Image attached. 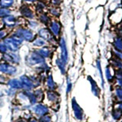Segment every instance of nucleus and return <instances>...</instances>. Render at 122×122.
I'll list each match as a JSON object with an SVG mask.
<instances>
[{
  "label": "nucleus",
  "mask_w": 122,
  "mask_h": 122,
  "mask_svg": "<svg viewBox=\"0 0 122 122\" xmlns=\"http://www.w3.org/2000/svg\"><path fill=\"white\" fill-rule=\"evenodd\" d=\"M9 30H8L6 28H5L3 27L1 29H0V41H4L5 37H7L9 35Z\"/></svg>",
  "instance_id": "30"
},
{
  "label": "nucleus",
  "mask_w": 122,
  "mask_h": 122,
  "mask_svg": "<svg viewBox=\"0 0 122 122\" xmlns=\"http://www.w3.org/2000/svg\"><path fill=\"white\" fill-rule=\"evenodd\" d=\"M112 115H113V117L114 118V119H116V120H119L120 118L122 117V112L121 110H115V111H114L113 112V114H112Z\"/></svg>",
  "instance_id": "35"
},
{
  "label": "nucleus",
  "mask_w": 122,
  "mask_h": 122,
  "mask_svg": "<svg viewBox=\"0 0 122 122\" xmlns=\"http://www.w3.org/2000/svg\"><path fill=\"white\" fill-rule=\"evenodd\" d=\"M2 20L3 27L8 30H15L19 26H21V21L15 15L11 14L9 16L4 18Z\"/></svg>",
  "instance_id": "5"
},
{
  "label": "nucleus",
  "mask_w": 122,
  "mask_h": 122,
  "mask_svg": "<svg viewBox=\"0 0 122 122\" xmlns=\"http://www.w3.org/2000/svg\"><path fill=\"white\" fill-rule=\"evenodd\" d=\"M58 45L60 49V58L61 60L67 64L69 61V53L67 49V45L65 38L63 37H60L58 39Z\"/></svg>",
  "instance_id": "10"
},
{
  "label": "nucleus",
  "mask_w": 122,
  "mask_h": 122,
  "mask_svg": "<svg viewBox=\"0 0 122 122\" xmlns=\"http://www.w3.org/2000/svg\"><path fill=\"white\" fill-rule=\"evenodd\" d=\"M72 89V83L71 82V79L70 78H67L66 79V89L67 95L71 92Z\"/></svg>",
  "instance_id": "33"
},
{
  "label": "nucleus",
  "mask_w": 122,
  "mask_h": 122,
  "mask_svg": "<svg viewBox=\"0 0 122 122\" xmlns=\"http://www.w3.org/2000/svg\"><path fill=\"white\" fill-rule=\"evenodd\" d=\"M44 83L46 86V89L47 90H51V91H56L57 87L56 82L54 81V79H53V76L51 74H47L46 76V79L44 80Z\"/></svg>",
  "instance_id": "17"
},
{
  "label": "nucleus",
  "mask_w": 122,
  "mask_h": 122,
  "mask_svg": "<svg viewBox=\"0 0 122 122\" xmlns=\"http://www.w3.org/2000/svg\"><path fill=\"white\" fill-rule=\"evenodd\" d=\"M116 76H117V80H118V79H122V70H118V71L117 72Z\"/></svg>",
  "instance_id": "44"
},
{
  "label": "nucleus",
  "mask_w": 122,
  "mask_h": 122,
  "mask_svg": "<svg viewBox=\"0 0 122 122\" xmlns=\"http://www.w3.org/2000/svg\"><path fill=\"white\" fill-rule=\"evenodd\" d=\"M37 15V21H39L40 24L44 25L45 27H47L48 25L50 24V22H51V21L52 20L51 16H50L47 11L41 13L39 15Z\"/></svg>",
  "instance_id": "20"
},
{
  "label": "nucleus",
  "mask_w": 122,
  "mask_h": 122,
  "mask_svg": "<svg viewBox=\"0 0 122 122\" xmlns=\"http://www.w3.org/2000/svg\"><path fill=\"white\" fill-rule=\"evenodd\" d=\"M24 4H28V5H30V4H34L37 0H21Z\"/></svg>",
  "instance_id": "42"
},
{
  "label": "nucleus",
  "mask_w": 122,
  "mask_h": 122,
  "mask_svg": "<svg viewBox=\"0 0 122 122\" xmlns=\"http://www.w3.org/2000/svg\"><path fill=\"white\" fill-rule=\"evenodd\" d=\"M36 34L38 37L43 38V39L47 41V43L50 46H51V47L55 46L56 44H58V39H56V38L53 35L47 27L39 28Z\"/></svg>",
  "instance_id": "4"
},
{
  "label": "nucleus",
  "mask_w": 122,
  "mask_h": 122,
  "mask_svg": "<svg viewBox=\"0 0 122 122\" xmlns=\"http://www.w3.org/2000/svg\"><path fill=\"white\" fill-rule=\"evenodd\" d=\"M45 62H47V60L38 54L34 49L29 51L25 57V63L29 67L35 68Z\"/></svg>",
  "instance_id": "2"
},
{
  "label": "nucleus",
  "mask_w": 122,
  "mask_h": 122,
  "mask_svg": "<svg viewBox=\"0 0 122 122\" xmlns=\"http://www.w3.org/2000/svg\"><path fill=\"white\" fill-rule=\"evenodd\" d=\"M61 3H62V0H50V4L51 6L59 7Z\"/></svg>",
  "instance_id": "38"
},
{
  "label": "nucleus",
  "mask_w": 122,
  "mask_h": 122,
  "mask_svg": "<svg viewBox=\"0 0 122 122\" xmlns=\"http://www.w3.org/2000/svg\"><path fill=\"white\" fill-rule=\"evenodd\" d=\"M113 64L115 66H117V68H122V63L121 62L120 60H114Z\"/></svg>",
  "instance_id": "41"
},
{
  "label": "nucleus",
  "mask_w": 122,
  "mask_h": 122,
  "mask_svg": "<svg viewBox=\"0 0 122 122\" xmlns=\"http://www.w3.org/2000/svg\"><path fill=\"white\" fill-rule=\"evenodd\" d=\"M47 28L53 35L56 39H59V37H60L61 30H62V25H61L60 21L57 20L56 18L52 19L51 22H50V24L48 25Z\"/></svg>",
  "instance_id": "11"
},
{
  "label": "nucleus",
  "mask_w": 122,
  "mask_h": 122,
  "mask_svg": "<svg viewBox=\"0 0 122 122\" xmlns=\"http://www.w3.org/2000/svg\"><path fill=\"white\" fill-rule=\"evenodd\" d=\"M8 79L9 78H8L7 76L0 73V85H6Z\"/></svg>",
  "instance_id": "39"
},
{
  "label": "nucleus",
  "mask_w": 122,
  "mask_h": 122,
  "mask_svg": "<svg viewBox=\"0 0 122 122\" xmlns=\"http://www.w3.org/2000/svg\"><path fill=\"white\" fill-rule=\"evenodd\" d=\"M31 45L34 47V49H36V48L44 47V46L47 45V41L43 39V38L38 37L36 34L35 37H34V40L31 41Z\"/></svg>",
  "instance_id": "21"
},
{
  "label": "nucleus",
  "mask_w": 122,
  "mask_h": 122,
  "mask_svg": "<svg viewBox=\"0 0 122 122\" xmlns=\"http://www.w3.org/2000/svg\"><path fill=\"white\" fill-rule=\"evenodd\" d=\"M114 47L116 51L122 52V38L117 37L114 40Z\"/></svg>",
  "instance_id": "29"
},
{
  "label": "nucleus",
  "mask_w": 122,
  "mask_h": 122,
  "mask_svg": "<svg viewBox=\"0 0 122 122\" xmlns=\"http://www.w3.org/2000/svg\"><path fill=\"white\" fill-rule=\"evenodd\" d=\"M110 21L112 22L114 25H117L121 22L122 21V9L119 8L117 10H115L114 12L111 15Z\"/></svg>",
  "instance_id": "19"
},
{
  "label": "nucleus",
  "mask_w": 122,
  "mask_h": 122,
  "mask_svg": "<svg viewBox=\"0 0 122 122\" xmlns=\"http://www.w3.org/2000/svg\"><path fill=\"white\" fill-rule=\"evenodd\" d=\"M15 0H0V8L11 9L15 5Z\"/></svg>",
  "instance_id": "27"
},
{
  "label": "nucleus",
  "mask_w": 122,
  "mask_h": 122,
  "mask_svg": "<svg viewBox=\"0 0 122 122\" xmlns=\"http://www.w3.org/2000/svg\"><path fill=\"white\" fill-rule=\"evenodd\" d=\"M12 34L21 38L24 41V42L25 41V42H29V43H31V41L34 40V38L36 36V34L33 30L28 28L27 27L22 25L15 28L13 30Z\"/></svg>",
  "instance_id": "3"
},
{
  "label": "nucleus",
  "mask_w": 122,
  "mask_h": 122,
  "mask_svg": "<svg viewBox=\"0 0 122 122\" xmlns=\"http://www.w3.org/2000/svg\"><path fill=\"white\" fill-rule=\"evenodd\" d=\"M71 106H72V112H73L74 117H76V119L79 121H82L84 117V112L82 108L80 107V105L78 104V102H76L75 98H72Z\"/></svg>",
  "instance_id": "12"
},
{
  "label": "nucleus",
  "mask_w": 122,
  "mask_h": 122,
  "mask_svg": "<svg viewBox=\"0 0 122 122\" xmlns=\"http://www.w3.org/2000/svg\"><path fill=\"white\" fill-rule=\"evenodd\" d=\"M37 119H38V122H53L52 116L50 114L41 116L40 117H38Z\"/></svg>",
  "instance_id": "31"
},
{
  "label": "nucleus",
  "mask_w": 122,
  "mask_h": 122,
  "mask_svg": "<svg viewBox=\"0 0 122 122\" xmlns=\"http://www.w3.org/2000/svg\"><path fill=\"white\" fill-rule=\"evenodd\" d=\"M34 50H35L38 54L41 56L46 60L47 59L51 58L53 54V47H51V46H50V45H46L44 47H42L40 48H36Z\"/></svg>",
  "instance_id": "13"
},
{
  "label": "nucleus",
  "mask_w": 122,
  "mask_h": 122,
  "mask_svg": "<svg viewBox=\"0 0 122 122\" xmlns=\"http://www.w3.org/2000/svg\"><path fill=\"white\" fill-rule=\"evenodd\" d=\"M47 5L45 2L44 0H37V1L34 3V11H35L36 15H39L41 13H43L47 11Z\"/></svg>",
  "instance_id": "18"
},
{
  "label": "nucleus",
  "mask_w": 122,
  "mask_h": 122,
  "mask_svg": "<svg viewBox=\"0 0 122 122\" xmlns=\"http://www.w3.org/2000/svg\"><path fill=\"white\" fill-rule=\"evenodd\" d=\"M30 112L34 117H40L41 116H44L45 114H50V108L47 105L44 104L42 102H38L37 104L32 105L30 108Z\"/></svg>",
  "instance_id": "6"
},
{
  "label": "nucleus",
  "mask_w": 122,
  "mask_h": 122,
  "mask_svg": "<svg viewBox=\"0 0 122 122\" xmlns=\"http://www.w3.org/2000/svg\"><path fill=\"white\" fill-rule=\"evenodd\" d=\"M3 41L7 46L8 51L10 52H18L21 45L24 43V41L21 38L15 35L12 33L5 37Z\"/></svg>",
  "instance_id": "1"
},
{
  "label": "nucleus",
  "mask_w": 122,
  "mask_h": 122,
  "mask_svg": "<svg viewBox=\"0 0 122 122\" xmlns=\"http://www.w3.org/2000/svg\"><path fill=\"white\" fill-rule=\"evenodd\" d=\"M11 14V9H6V8H0V19H2L9 15Z\"/></svg>",
  "instance_id": "28"
},
{
  "label": "nucleus",
  "mask_w": 122,
  "mask_h": 122,
  "mask_svg": "<svg viewBox=\"0 0 122 122\" xmlns=\"http://www.w3.org/2000/svg\"><path fill=\"white\" fill-rule=\"evenodd\" d=\"M47 12L49 14L50 16H52L54 18H58L60 15V9L59 7L56 6H51L48 7L47 9Z\"/></svg>",
  "instance_id": "22"
},
{
  "label": "nucleus",
  "mask_w": 122,
  "mask_h": 122,
  "mask_svg": "<svg viewBox=\"0 0 122 122\" xmlns=\"http://www.w3.org/2000/svg\"><path fill=\"white\" fill-rule=\"evenodd\" d=\"M118 109L121 110L122 112V101L119 103V105H118Z\"/></svg>",
  "instance_id": "45"
},
{
  "label": "nucleus",
  "mask_w": 122,
  "mask_h": 122,
  "mask_svg": "<svg viewBox=\"0 0 122 122\" xmlns=\"http://www.w3.org/2000/svg\"><path fill=\"white\" fill-rule=\"evenodd\" d=\"M2 60L3 62L12 64L16 66L19 65L21 61V57L18 52H10L8 51L5 53L2 54Z\"/></svg>",
  "instance_id": "7"
},
{
  "label": "nucleus",
  "mask_w": 122,
  "mask_h": 122,
  "mask_svg": "<svg viewBox=\"0 0 122 122\" xmlns=\"http://www.w3.org/2000/svg\"><path fill=\"white\" fill-rule=\"evenodd\" d=\"M0 73L5 75L7 77H12L18 73L16 66L5 62L0 63Z\"/></svg>",
  "instance_id": "8"
},
{
  "label": "nucleus",
  "mask_w": 122,
  "mask_h": 122,
  "mask_svg": "<svg viewBox=\"0 0 122 122\" xmlns=\"http://www.w3.org/2000/svg\"><path fill=\"white\" fill-rule=\"evenodd\" d=\"M8 48L7 46L5 45V44L4 43V41H0V53L1 54H3V53H5L6 52H8Z\"/></svg>",
  "instance_id": "34"
},
{
  "label": "nucleus",
  "mask_w": 122,
  "mask_h": 122,
  "mask_svg": "<svg viewBox=\"0 0 122 122\" xmlns=\"http://www.w3.org/2000/svg\"><path fill=\"white\" fill-rule=\"evenodd\" d=\"M117 82H118V85H119L122 88V79H118Z\"/></svg>",
  "instance_id": "46"
},
{
  "label": "nucleus",
  "mask_w": 122,
  "mask_h": 122,
  "mask_svg": "<svg viewBox=\"0 0 122 122\" xmlns=\"http://www.w3.org/2000/svg\"><path fill=\"white\" fill-rule=\"evenodd\" d=\"M18 79H20V81L22 84L23 90L26 91H32L34 89V83L32 82L31 79H30V76H28L26 74L21 75L18 77Z\"/></svg>",
  "instance_id": "14"
},
{
  "label": "nucleus",
  "mask_w": 122,
  "mask_h": 122,
  "mask_svg": "<svg viewBox=\"0 0 122 122\" xmlns=\"http://www.w3.org/2000/svg\"><path fill=\"white\" fill-rule=\"evenodd\" d=\"M6 86L11 88V89L16 90L17 92L23 90V87H22V84L20 81V79L18 78H9L8 79L7 82H6Z\"/></svg>",
  "instance_id": "15"
},
{
  "label": "nucleus",
  "mask_w": 122,
  "mask_h": 122,
  "mask_svg": "<svg viewBox=\"0 0 122 122\" xmlns=\"http://www.w3.org/2000/svg\"><path fill=\"white\" fill-rule=\"evenodd\" d=\"M39 25L40 23L36 19H30V20H27V28L30 29L31 30H38L39 28Z\"/></svg>",
  "instance_id": "26"
},
{
  "label": "nucleus",
  "mask_w": 122,
  "mask_h": 122,
  "mask_svg": "<svg viewBox=\"0 0 122 122\" xmlns=\"http://www.w3.org/2000/svg\"><path fill=\"white\" fill-rule=\"evenodd\" d=\"M27 122H38V119L37 117H34V116H31L30 118H28Z\"/></svg>",
  "instance_id": "43"
},
{
  "label": "nucleus",
  "mask_w": 122,
  "mask_h": 122,
  "mask_svg": "<svg viewBox=\"0 0 122 122\" xmlns=\"http://www.w3.org/2000/svg\"><path fill=\"white\" fill-rule=\"evenodd\" d=\"M97 69L98 70L99 75L101 76V79H102V87L104 86V79H103V76H102V67H101V64L99 61H97Z\"/></svg>",
  "instance_id": "36"
},
{
  "label": "nucleus",
  "mask_w": 122,
  "mask_h": 122,
  "mask_svg": "<svg viewBox=\"0 0 122 122\" xmlns=\"http://www.w3.org/2000/svg\"><path fill=\"white\" fill-rule=\"evenodd\" d=\"M115 95L119 100L122 101V88H118L115 90Z\"/></svg>",
  "instance_id": "40"
},
{
  "label": "nucleus",
  "mask_w": 122,
  "mask_h": 122,
  "mask_svg": "<svg viewBox=\"0 0 122 122\" xmlns=\"http://www.w3.org/2000/svg\"><path fill=\"white\" fill-rule=\"evenodd\" d=\"M55 63L56 66L58 68V70H60V73L62 75H65L66 72V64L64 62H63L61 60L60 58H56L55 60Z\"/></svg>",
  "instance_id": "25"
},
{
  "label": "nucleus",
  "mask_w": 122,
  "mask_h": 122,
  "mask_svg": "<svg viewBox=\"0 0 122 122\" xmlns=\"http://www.w3.org/2000/svg\"><path fill=\"white\" fill-rule=\"evenodd\" d=\"M19 14L21 16L27 20H30V19H34L36 16V13L34 11V9H33L30 5L28 4H24L21 5V6L19 8Z\"/></svg>",
  "instance_id": "9"
},
{
  "label": "nucleus",
  "mask_w": 122,
  "mask_h": 122,
  "mask_svg": "<svg viewBox=\"0 0 122 122\" xmlns=\"http://www.w3.org/2000/svg\"><path fill=\"white\" fill-rule=\"evenodd\" d=\"M45 97L47 98V101L50 103H51L52 105L58 104L60 95L56 92V91L46 90L45 91Z\"/></svg>",
  "instance_id": "16"
},
{
  "label": "nucleus",
  "mask_w": 122,
  "mask_h": 122,
  "mask_svg": "<svg viewBox=\"0 0 122 122\" xmlns=\"http://www.w3.org/2000/svg\"><path fill=\"white\" fill-rule=\"evenodd\" d=\"M33 92L35 95V97L37 99V102H42V101L44 100V98L45 97V92L41 89V88L38 87L34 89L33 90Z\"/></svg>",
  "instance_id": "24"
},
{
  "label": "nucleus",
  "mask_w": 122,
  "mask_h": 122,
  "mask_svg": "<svg viewBox=\"0 0 122 122\" xmlns=\"http://www.w3.org/2000/svg\"><path fill=\"white\" fill-rule=\"evenodd\" d=\"M17 92H18L16 90L12 89H11V88H9V87H8V89L5 91V95L9 97H15L16 96Z\"/></svg>",
  "instance_id": "32"
},
{
  "label": "nucleus",
  "mask_w": 122,
  "mask_h": 122,
  "mask_svg": "<svg viewBox=\"0 0 122 122\" xmlns=\"http://www.w3.org/2000/svg\"><path fill=\"white\" fill-rule=\"evenodd\" d=\"M105 76H106V78L108 79V82H111L112 80L113 77H112V75L111 73V70L109 67H107L106 70H105Z\"/></svg>",
  "instance_id": "37"
},
{
  "label": "nucleus",
  "mask_w": 122,
  "mask_h": 122,
  "mask_svg": "<svg viewBox=\"0 0 122 122\" xmlns=\"http://www.w3.org/2000/svg\"><path fill=\"white\" fill-rule=\"evenodd\" d=\"M2 28H3V24H2V20L0 19V29H1Z\"/></svg>",
  "instance_id": "47"
},
{
  "label": "nucleus",
  "mask_w": 122,
  "mask_h": 122,
  "mask_svg": "<svg viewBox=\"0 0 122 122\" xmlns=\"http://www.w3.org/2000/svg\"><path fill=\"white\" fill-rule=\"evenodd\" d=\"M88 80L90 82V85H91V90H92V92L94 94L95 96H98L99 95V88L97 85L96 82L91 77V76H89L88 77Z\"/></svg>",
  "instance_id": "23"
}]
</instances>
